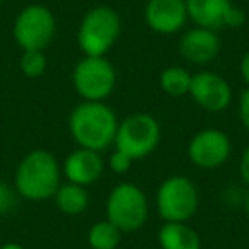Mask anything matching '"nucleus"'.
Segmentation results:
<instances>
[{"label": "nucleus", "mask_w": 249, "mask_h": 249, "mask_svg": "<svg viewBox=\"0 0 249 249\" xmlns=\"http://www.w3.org/2000/svg\"><path fill=\"white\" fill-rule=\"evenodd\" d=\"M178 50L186 62L195 65H207L220 55L222 41L217 31L195 26L181 36Z\"/></svg>", "instance_id": "13"}, {"label": "nucleus", "mask_w": 249, "mask_h": 249, "mask_svg": "<svg viewBox=\"0 0 249 249\" xmlns=\"http://www.w3.org/2000/svg\"><path fill=\"white\" fill-rule=\"evenodd\" d=\"M191 73L179 65H171L164 69L159 75V87L164 94L171 97H181L190 94Z\"/></svg>", "instance_id": "17"}, {"label": "nucleus", "mask_w": 249, "mask_h": 249, "mask_svg": "<svg viewBox=\"0 0 249 249\" xmlns=\"http://www.w3.org/2000/svg\"><path fill=\"white\" fill-rule=\"evenodd\" d=\"M106 218L113 222L123 234L142 229L149 218L147 195L133 183L116 184L107 195Z\"/></svg>", "instance_id": "4"}, {"label": "nucleus", "mask_w": 249, "mask_h": 249, "mask_svg": "<svg viewBox=\"0 0 249 249\" xmlns=\"http://www.w3.org/2000/svg\"><path fill=\"white\" fill-rule=\"evenodd\" d=\"M198 203V190L186 176H171L157 188L156 210L164 222H188L196 213Z\"/></svg>", "instance_id": "6"}, {"label": "nucleus", "mask_w": 249, "mask_h": 249, "mask_svg": "<svg viewBox=\"0 0 249 249\" xmlns=\"http://www.w3.org/2000/svg\"><path fill=\"white\" fill-rule=\"evenodd\" d=\"M123 232L107 218L90 225L87 232V242L90 249H116L121 242Z\"/></svg>", "instance_id": "18"}, {"label": "nucleus", "mask_w": 249, "mask_h": 249, "mask_svg": "<svg viewBox=\"0 0 249 249\" xmlns=\"http://www.w3.org/2000/svg\"><path fill=\"white\" fill-rule=\"evenodd\" d=\"M56 35V19L48 7L41 4L26 5L14 19L12 36L22 52H45Z\"/></svg>", "instance_id": "7"}, {"label": "nucleus", "mask_w": 249, "mask_h": 249, "mask_svg": "<svg viewBox=\"0 0 249 249\" xmlns=\"http://www.w3.org/2000/svg\"><path fill=\"white\" fill-rule=\"evenodd\" d=\"M72 84L82 101H106L116 87V70L106 56H84L73 67Z\"/></svg>", "instance_id": "8"}, {"label": "nucleus", "mask_w": 249, "mask_h": 249, "mask_svg": "<svg viewBox=\"0 0 249 249\" xmlns=\"http://www.w3.org/2000/svg\"><path fill=\"white\" fill-rule=\"evenodd\" d=\"M0 4H2V0H0Z\"/></svg>", "instance_id": "28"}, {"label": "nucleus", "mask_w": 249, "mask_h": 249, "mask_svg": "<svg viewBox=\"0 0 249 249\" xmlns=\"http://www.w3.org/2000/svg\"><path fill=\"white\" fill-rule=\"evenodd\" d=\"M46 67H48V60H46L45 52H39V50L22 52L21 60H19V69L24 77L38 79L46 72Z\"/></svg>", "instance_id": "19"}, {"label": "nucleus", "mask_w": 249, "mask_h": 249, "mask_svg": "<svg viewBox=\"0 0 249 249\" xmlns=\"http://www.w3.org/2000/svg\"><path fill=\"white\" fill-rule=\"evenodd\" d=\"M14 184L16 193L26 200H50L62 184V166L48 150H31L18 164Z\"/></svg>", "instance_id": "2"}, {"label": "nucleus", "mask_w": 249, "mask_h": 249, "mask_svg": "<svg viewBox=\"0 0 249 249\" xmlns=\"http://www.w3.org/2000/svg\"><path fill=\"white\" fill-rule=\"evenodd\" d=\"M232 152L231 139L218 128H205L195 133L188 143V159L198 169L213 171L229 160Z\"/></svg>", "instance_id": "10"}, {"label": "nucleus", "mask_w": 249, "mask_h": 249, "mask_svg": "<svg viewBox=\"0 0 249 249\" xmlns=\"http://www.w3.org/2000/svg\"><path fill=\"white\" fill-rule=\"evenodd\" d=\"M118 123L116 113L104 101H82L69 116V130L75 143L94 152L114 145Z\"/></svg>", "instance_id": "1"}, {"label": "nucleus", "mask_w": 249, "mask_h": 249, "mask_svg": "<svg viewBox=\"0 0 249 249\" xmlns=\"http://www.w3.org/2000/svg\"><path fill=\"white\" fill-rule=\"evenodd\" d=\"M143 18L150 31L160 36L179 33L188 21L184 0H147Z\"/></svg>", "instance_id": "12"}, {"label": "nucleus", "mask_w": 249, "mask_h": 249, "mask_svg": "<svg viewBox=\"0 0 249 249\" xmlns=\"http://www.w3.org/2000/svg\"><path fill=\"white\" fill-rule=\"evenodd\" d=\"M188 9V19L195 26L212 31L220 29H239L248 22V14L235 7L231 0H184Z\"/></svg>", "instance_id": "9"}, {"label": "nucleus", "mask_w": 249, "mask_h": 249, "mask_svg": "<svg viewBox=\"0 0 249 249\" xmlns=\"http://www.w3.org/2000/svg\"><path fill=\"white\" fill-rule=\"evenodd\" d=\"M248 24H249V16H248Z\"/></svg>", "instance_id": "27"}, {"label": "nucleus", "mask_w": 249, "mask_h": 249, "mask_svg": "<svg viewBox=\"0 0 249 249\" xmlns=\"http://www.w3.org/2000/svg\"><path fill=\"white\" fill-rule=\"evenodd\" d=\"M188 96L208 113H224L232 103V87L222 75L203 70L193 73Z\"/></svg>", "instance_id": "11"}, {"label": "nucleus", "mask_w": 249, "mask_h": 249, "mask_svg": "<svg viewBox=\"0 0 249 249\" xmlns=\"http://www.w3.org/2000/svg\"><path fill=\"white\" fill-rule=\"evenodd\" d=\"M121 35V18L109 5H96L80 19L77 45L84 56H104Z\"/></svg>", "instance_id": "3"}, {"label": "nucleus", "mask_w": 249, "mask_h": 249, "mask_svg": "<svg viewBox=\"0 0 249 249\" xmlns=\"http://www.w3.org/2000/svg\"><path fill=\"white\" fill-rule=\"evenodd\" d=\"M237 111H239V120H241L242 126L246 130H249V86L239 96L237 103Z\"/></svg>", "instance_id": "22"}, {"label": "nucleus", "mask_w": 249, "mask_h": 249, "mask_svg": "<svg viewBox=\"0 0 249 249\" xmlns=\"http://www.w3.org/2000/svg\"><path fill=\"white\" fill-rule=\"evenodd\" d=\"M0 249H26L22 244H19V242H5V244L0 246Z\"/></svg>", "instance_id": "25"}, {"label": "nucleus", "mask_w": 249, "mask_h": 249, "mask_svg": "<svg viewBox=\"0 0 249 249\" xmlns=\"http://www.w3.org/2000/svg\"><path fill=\"white\" fill-rule=\"evenodd\" d=\"M18 198H16V190H12L7 183L0 181V215H5L14 210Z\"/></svg>", "instance_id": "21"}, {"label": "nucleus", "mask_w": 249, "mask_h": 249, "mask_svg": "<svg viewBox=\"0 0 249 249\" xmlns=\"http://www.w3.org/2000/svg\"><path fill=\"white\" fill-rule=\"evenodd\" d=\"M239 176L249 186V145L242 150L241 159H239Z\"/></svg>", "instance_id": "23"}, {"label": "nucleus", "mask_w": 249, "mask_h": 249, "mask_svg": "<svg viewBox=\"0 0 249 249\" xmlns=\"http://www.w3.org/2000/svg\"><path fill=\"white\" fill-rule=\"evenodd\" d=\"M239 73L246 86H249V50L242 55L241 62H239Z\"/></svg>", "instance_id": "24"}, {"label": "nucleus", "mask_w": 249, "mask_h": 249, "mask_svg": "<svg viewBox=\"0 0 249 249\" xmlns=\"http://www.w3.org/2000/svg\"><path fill=\"white\" fill-rule=\"evenodd\" d=\"M160 142V124L149 113L128 114L118 123L114 149L121 150L133 160L145 159Z\"/></svg>", "instance_id": "5"}, {"label": "nucleus", "mask_w": 249, "mask_h": 249, "mask_svg": "<svg viewBox=\"0 0 249 249\" xmlns=\"http://www.w3.org/2000/svg\"><path fill=\"white\" fill-rule=\"evenodd\" d=\"M244 212L248 213V217H249V193L246 195V198H244Z\"/></svg>", "instance_id": "26"}, {"label": "nucleus", "mask_w": 249, "mask_h": 249, "mask_svg": "<svg viewBox=\"0 0 249 249\" xmlns=\"http://www.w3.org/2000/svg\"><path fill=\"white\" fill-rule=\"evenodd\" d=\"M53 200H55L56 208L62 213L73 217V215L84 213L89 208L90 198L86 186H80V184H73L67 181L65 184H60Z\"/></svg>", "instance_id": "16"}, {"label": "nucleus", "mask_w": 249, "mask_h": 249, "mask_svg": "<svg viewBox=\"0 0 249 249\" xmlns=\"http://www.w3.org/2000/svg\"><path fill=\"white\" fill-rule=\"evenodd\" d=\"M135 162V160L132 159L130 156H126L124 152H121V150H113V154L109 156V160H107V164H109L111 171L116 174H124L128 173L130 169H132V164Z\"/></svg>", "instance_id": "20"}, {"label": "nucleus", "mask_w": 249, "mask_h": 249, "mask_svg": "<svg viewBox=\"0 0 249 249\" xmlns=\"http://www.w3.org/2000/svg\"><path fill=\"white\" fill-rule=\"evenodd\" d=\"M160 249H201V239L188 222H164L157 232Z\"/></svg>", "instance_id": "15"}, {"label": "nucleus", "mask_w": 249, "mask_h": 249, "mask_svg": "<svg viewBox=\"0 0 249 249\" xmlns=\"http://www.w3.org/2000/svg\"><path fill=\"white\" fill-rule=\"evenodd\" d=\"M104 162L99 152H94L89 149H79L72 150L65 157L62 164V174L69 183L80 184V186H90L99 178L103 176Z\"/></svg>", "instance_id": "14"}]
</instances>
